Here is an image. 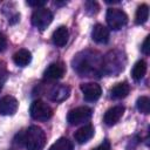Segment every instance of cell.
I'll use <instances>...</instances> for the list:
<instances>
[{
	"label": "cell",
	"instance_id": "cell-1",
	"mask_svg": "<svg viewBox=\"0 0 150 150\" xmlns=\"http://www.w3.org/2000/svg\"><path fill=\"white\" fill-rule=\"evenodd\" d=\"M45 144L46 135L41 128L32 125L25 131V145L27 150H42Z\"/></svg>",
	"mask_w": 150,
	"mask_h": 150
},
{
	"label": "cell",
	"instance_id": "cell-2",
	"mask_svg": "<svg viewBox=\"0 0 150 150\" xmlns=\"http://www.w3.org/2000/svg\"><path fill=\"white\" fill-rule=\"evenodd\" d=\"M105 20H107L109 28L114 30H118L127 25L128 15L120 8H109L107 11Z\"/></svg>",
	"mask_w": 150,
	"mask_h": 150
},
{
	"label": "cell",
	"instance_id": "cell-3",
	"mask_svg": "<svg viewBox=\"0 0 150 150\" xmlns=\"http://www.w3.org/2000/svg\"><path fill=\"white\" fill-rule=\"evenodd\" d=\"M29 114L35 121H47L53 116L52 108L41 100H35L29 108Z\"/></svg>",
	"mask_w": 150,
	"mask_h": 150
},
{
	"label": "cell",
	"instance_id": "cell-4",
	"mask_svg": "<svg viewBox=\"0 0 150 150\" xmlns=\"http://www.w3.org/2000/svg\"><path fill=\"white\" fill-rule=\"evenodd\" d=\"M52 20H53L52 12L45 7L35 9L32 14V23L34 27H36L40 30L46 29L50 25Z\"/></svg>",
	"mask_w": 150,
	"mask_h": 150
},
{
	"label": "cell",
	"instance_id": "cell-5",
	"mask_svg": "<svg viewBox=\"0 0 150 150\" xmlns=\"http://www.w3.org/2000/svg\"><path fill=\"white\" fill-rule=\"evenodd\" d=\"M91 109L88 107H77L71 109L67 115V121L70 125H77L80 123H84L91 117Z\"/></svg>",
	"mask_w": 150,
	"mask_h": 150
},
{
	"label": "cell",
	"instance_id": "cell-6",
	"mask_svg": "<svg viewBox=\"0 0 150 150\" xmlns=\"http://www.w3.org/2000/svg\"><path fill=\"white\" fill-rule=\"evenodd\" d=\"M81 91L83 94V97L88 102H95L101 97L102 89L100 84L95 82H88V83H82L81 84Z\"/></svg>",
	"mask_w": 150,
	"mask_h": 150
},
{
	"label": "cell",
	"instance_id": "cell-7",
	"mask_svg": "<svg viewBox=\"0 0 150 150\" xmlns=\"http://www.w3.org/2000/svg\"><path fill=\"white\" fill-rule=\"evenodd\" d=\"M19 103L13 96H4L0 100V115L2 116H12L16 112Z\"/></svg>",
	"mask_w": 150,
	"mask_h": 150
},
{
	"label": "cell",
	"instance_id": "cell-8",
	"mask_svg": "<svg viewBox=\"0 0 150 150\" xmlns=\"http://www.w3.org/2000/svg\"><path fill=\"white\" fill-rule=\"evenodd\" d=\"M64 66L60 62H54V63H50L47 69L45 70L43 73V76L46 80H49V81H55V80H59L61 79L63 75H64Z\"/></svg>",
	"mask_w": 150,
	"mask_h": 150
},
{
	"label": "cell",
	"instance_id": "cell-9",
	"mask_svg": "<svg viewBox=\"0 0 150 150\" xmlns=\"http://www.w3.org/2000/svg\"><path fill=\"white\" fill-rule=\"evenodd\" d=\"M123 114H124V107H122V105H115V107H112V108H110V109L107 110V112L104 114L103 121H104V123L107 125L111 127V125L116 124L121 120V117L123 116Z\"/></svg>",
	"mask_w": 150,
	"mask_h": 150
},
{
	"label": "cell",
	"instance_id": "cell-10",
	"mask_svg": "<svg viewBox=\"0 0 150 150\" xmlns=\"http://www.w3.org/2000/svg\"><path fill=\"white\" fill-rule=\"evenodd\" d=\"M70 94V88L66 84H57L52 88L49 91V98L54 102H61L64 101Z\"/></svg>",
	"mask_w": 150,
	"mask_h": 150
},
{
	"label": "cell",
	"instance_id": "cell-11",
	"mask_svg": "<svg viewBox=\"0 0 150 150\" xmlns=\"http://www.w3.org/2000/svg\"><path fill=\"white\" fill-rule=\"evenodd\" d=\"M91 38L97 43H107L109 41V29L105 26L97 23L93 28Z\"/></svg>",
	"mask_w": 150,
	"mask_h": 150
},
{
	"label": "cell",
	"instance_id": "cell-12",
	"mask_svg": "<svg viewBox=\"0 0 150 150\" xmlns=\"http://www.w3.org/2000/svg\"><path fill=\"white\" fill-rule=\"evenodd\" d=\"M94 132H95V129L91 124H86L83 127H81L75 134H74V138L77 143L80 144H83L86 142H88L93 136H94Z\"/></svg>",
	"mask_w": 150,
	"mask_h": 150
},
{
	"label": "cell",
	"instance_id": "cell-13",
	"mask_svg": "<svg viewBox=\"0 0 150 150\" xmlns=\"http://www.w3.org/2000/svg\"><path fill=\"white\" fill-rule=\"evenodd\" d=\"M68 36H69V32H68L67 27L66 26H60L59 28H56L54 30L52 40H53V43L55 46L63 47L68 41Z\"/></svg>",
	"mask_w": 150,
	"mask_h": 150
},
{
	"label": "cell",
	"instance_id": "cell-14",
	"mask_svg": "<svg viewBox=\"0 0 150 150\" xmlns=\"http://www.w3.org/2000/svg\"><path fill=\"white\" fill-rule=\"evenodd\" d=\"M129 91H130L129 84L127 82H121V83L115 84L110 89V97L112 100H122L128 96Z\"/></svg>",
	"mask_w": 150,
	"mask_h": 150
},
{
	"label": "cell",
	"instance_id": "cell-15",
	"mask_svg": "<svg viewBox=\"0 0 150 150\" xmlns=\"http://www.w3.org/2000/svg\"><path fill=\"white\" fill-rule=\"evenodd\" d=\"M13 61L19 67H25L32 61V54L27 49H19L13 55Z\"/></svg>",
	"mask_w": 150,
	"mask_h": 150
},
{
	"label": "cell",
	"instance_id": "cell-16",
	"mask_svg": "<svg viewBox=\"0 0 150 150\" xmlns=\"http://www.w3.org/2000/svg\"><path fill=\"white\" fill-rule=\"evenodd\" d=\"M145 73H146V63H145V61L141 60V61H137L135 63V66L132 67L131 76L135 81H141L144 77Z\"/></svg>",
	"mask_w": 150,
	"mask_h": 150
},
{
	"label": "cell",
	"instance_id": "cell-17",
	"mask_svg": "<svg viewBox=\"0 0 150 150\" xmlns=\"http://www.w3.org/2000/svg\"><path fill=\"white\" fill-rule=\"evenodd\" d=\"M148 18H149V7H148V5L143 4L136 11L135 22H136V25H143L144 22H146Z\"/></svg>",
	"mask_w": 150,
	"mask_h": 150
},
{
	"label": "cell",
	"instance_id": "cell-18",
	"mask_svg": "<svg viewBox=\"0 0 150 150\" xmlns=\"http://www.w3.org/2000/svg\"><path fill=\"white\" fill-rule=\"evenodd\" d=\"M73 149H74V146H73L71 141H69V139L66 138V137L59 138V139L49 148V150H73Z\"/></svg>",
	"mask_w": 150,
	"mask_h": 150
},
{
	"label": "cell",
	"instance_id": "cell-19",
	"mask_svg": "<svg viewBox=\"0 0 150 150\" xmlns=\"http://www.w3.org/2000/svg\"><path fill=\"white\" fill-rule=\"evenodd\" d=\"M137 109L138 111H141L142 114H149L150 112V100L146 96H141L137 100Z\"/></svg>",
	"mask_w": 150,
	"mask_h": 150
},
{
	"label": "cell",
	"instance_id": "cell-20",
	"mask_svg": "<svg viewBox=\"0 0 150 150\" xmlns=\"http://www.w3.org/2000/svg\"><path fill=\"white\" fill-rule=\"evenodd\" d=\"M26 4H27L28 6H32V7L42 8V7L46 5V1H45V0H28Z\"/></svg>",
	"mask_w": 150,
	"mask_h": 150
},
{
	"label": "cell",
	"instance_id": "cell-21",
	"mask_svg": "<svg viewBox=\"0 0 150 150\" xmlns=\"http://www.w3.org/2000/svg\"><path fill=\"white\" fill-rule=\"evenodd\" d=\"M149 41H150V36H146L143 45H142V52L145 54V55H149L150 53V46H149Z\"/></svg>",
	"mask_w": 150,
	"mask_h": 150
},
{
	"label": "cell",
	"instance_id": "cell-22",
	"mask_svg": "<svg viewBox=\"0 0 150 150\" xmlns=\"http://www.w3.org/2000/svg\"><path fill=\"white\" fill-rule=\"evenodd\" d=\"M93 150H111V146H110V142L109 141H103L100 145H97L95 149H93Z\"/></svg>",
	"mask_w": 150,
	"mask_h": 150
},
{
	"label": "cell",
	"instance_id": "cell-23",
	"mask_svg": "<svg viewBox=\"0 0 150 150\" xmlns=\"http://www.w3.org/2000/svg\"><path fill=\"white\" fill-rule=\"evenodd\" d=\"M6 46H7V39H6L5 34H2L0 32V53L6 49Z\"/></svg>",
	"mask_w": 150,
	"mask_h": 150
},
{
	"label": "cell",
	"instance_id": "cell-24",
	"mask_svg": "<svg viewBox=\"0 0 150 150\" xmlns=\"http://www.w3.org/2000/svg\"><path fill=\"white\" fill-rule=\"evenodd\" d=\"M1 88H2V83H1V81H0V91H1Z\"/></svg>",
	"mask_w": 150,
	"mask_h": 150
}]
</instances>
